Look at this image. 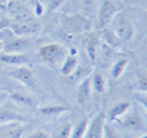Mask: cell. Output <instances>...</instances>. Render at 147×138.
Returning <instances> with one entry per match:
<instances>
[{"instance_id": "4316f807", "label": "cell", "mask_w": 147, "mask_h": 138, "mask_svg": "<svg viewBox=\"0 0 147 138\" xmlns=\"http://www.w3.org/2000/svg\"><path fill=\"white\" fill-rule=\"evenodd\" d=\"M10 22H12V18H9L5 14H0V30H5V28H9Z\"/></svg>"}, {"instance_id": "7c38bea8", "label": "cell", "mask_w": 147, "mask_h": 138, "mask_svg": "<svg viewBox=\"0 0 147 138\" xmlns=\"http://www.w3.org/2000/svg\"><path fill=\"white\" fill-rule=\"evenodd\" d=\"M26 127L21 121L0 125V138H23Z\"/></svg>"}, {"instance_id": "f546056e", "label": "cell", "mask_w": 147, "mask_h": 138, "mask_svg": "<svg viewBox=\"0 0 147 138\" xmlns=\"http://www.w3.org/2000/svg\"><path fill=\"white\" fill-rule=\"evenodd\" d=\"M13 34H12V31L9 30V28H5V30H0V41H3L4 43L5 40H7L8 38H10Z\"/></svg>"}, {"instance_id": "1f68e13d", "label": "cell", "mask_w": 147, "mask_h": 138, "mask_svg": "<svg viewBox=\"0 0 147 138\" xmlns=\"http://www.w3.org/2000/svg\"><path fill=\"white\" fill-rule=\"evenodd\" d=\"M134 138H147V134L143 133V134H140V136H137V137H134Z\"/></svg>"}, {"instance_id": "f1b7e54d", "label": "cell", "mask_w": 147, "mask_h": 138, "mask_svg": "<svg viewBox=\"0 0 147 138\" xmlns=\"http://www.w3.org/2000/svg\"><path fill=\"white\" fill-rule=\"evenodd\" d=\"M9 100H10V93L7 92V90H0V106L4 105Z\"/></svg>"}, {"instance_id": "5bb4252c", "label": "cell", "mask_w": 147, "mask_h": 138, "mask_svg": "<svg viewBox=\"0 0 147 138\" xmlns=\"http://www.w3.org/2000/svg\"><path fill=\"white\" fill-rule=\"evenodd\" d=\"M0 62L7 66H22V65H28L30 59L28 56L25 53H8V52H1L0 53Z\"/></svg>"}, {"instance_id": "6da1fadb", "label": "cell", "mask_w": 147, "mask_h": 138, "mask_svg": "<svg viewBox=\"0 0 147 138\" xmlns=\"http://www.w3.org/2000/svg\"><path fill=\"white\" fill-rule=\"evenodd\" d=\"M59 25L66 35L80 36L85 35L92 30L93 22L88 15L81 13H67L61 17Z\"/></svg>"}, {"instance_id": "8fae6325", "label": "cell", "mask_w": 147, "mask_h": 138, "mask_svg": "<svg viewBox=\"0 0 147 138\" xmlns=\"http://www.w3.org/2000/svg\"><path fill=\"white\" fill-rule=\"evenodd\" d=\"M132 108V102L130 101H119L114 103L109 110L106 111V119L109 123H115L120 118L125 115L128 111Z\"/></svg>"}, {"instance_id": "44dd1931", "label": "cell", "mask_w": 147, "mask_h": 138, "mask_svg": "<svg viewBox=\"0 0 147 138\" xmlns=\"http://www.w3.org/2000/svg\"><path fill=\"white\" fill-rule=\"evenodd\" d=\"M128 65H129V58H128V57H121V58H119L117 61H115L111 67V76L114 77V79H119L125 72Z\"/></svg>"}, {"instance_id": "7402d4cb", "label": "cell", "mask_w": 147, "mask_h": 138, "mask_svg": "<svg viewBox=\"0 0 147 138\" xmlns=\"http://www.w3.org/2000/svg\"><path fill=\"white\" fill-rule=\"evenodd\" d=\"M103 138H124L120 132V129H117L115 125H112V123L106 121L105 124V136Z\"/></svg>"}, {"instance_id": "e0dca14e", "label": "cell", "mask_w": 147, "mask_h": 138, "mask_svg": "<svg viewBox=\"0 0 147 138\" xmlns=\"http://www.w3.org/2000/svg\"><path fill=\"white\" fill-rule=\"evenodd\" d=\"M79 69V59L76 54H67L65 61L59 66V72L63 76H72Z\"/></svg>"}, {"instance_id": "ba28073f", "label": "cell", "mask_w": 147, "mask_h": 138, "mask_svg": "<svg viewBox=\"0 0 147 138\" xmlns=\"http://www.w3.org/2000/svg\"><path fill=\"white\" fill-rule=\"evenodd\" d=\"M3 52L8 53H25L26 50L32 48L34 39L32 36H17L12 35L4 41ZM26 54V53H25Z\"/></svg>"}, {"instance_id": "7a4b0ae2", "label": "cell", "mask_w": 147, "mask_h": 138, "mask_svg": "<svg viewBox=\"0 0 147 138\" xmlns=\"http://www.w3.org/2000/svg\"><path fill=\"white\" fill-rule=\"evenodd\" d=\"M69 50L65 45L57 41H49L38 48V57L43 63L49 65L52 67H58L65 61Z\"/></svg>"}, {"instance_id": "30bf717a", "label": "cell", "mask_w": 147, "mask_h": 138, "mask_svg": "<svg viewBox=\"0 0 147 138\" xmlns=\"http://www.w3.org/2000/svg\"><path fill=\"white\" fill-rule=\"evenodd\" d=\"M13 121H23V116L20 114L16 103L9 100L0 106V125Z\"/></svg>"}, {"instance_id": "277c9868", "label": "cell", "mask_w": 147, "mask_h": 138, "mask_svg": "<svg viewBox=\"0 0 147 138\" xmlns=\"http://www.w3.org/2000/svg\"><path fill=\"white\" fill-rule=\"evenodd\" d=\"M114 23V35L120 41H130L136 35V26L133 21L124 12L120 10L112 21Z\"/></svg>"}, {"instance_id": "836d02e7", "label": "cell", "mask_w": 147, "mask_h": 138, "mask_svg": "<svg viewBox=\"0 0 147 138\" xmlns=\"http://www.w3.org/2000/svg\"><path fill=\"white\" fill-rule=\"evenodd\" d=\"M3 7H4V1H3V0H0V9H3Z\"/></svg>"}, {"instance_id": "d6986e66", "label": "cell", "mask_w": 147, "mask_h": 138, "mask_svg": "<svg viewBox=\"0 0 147 138\" xmlns=\"http://www.w3.org/2000/svg\"><path fill=\"white\" fill-rule=\"evenodd\" d=\"M92 79V89L96 93H102L107 92V79L103 76L101 71H94L93 74L90 75Z\"/></svg>"}, {"instance_id": "9a60e30c", "label": "cell", "mask_w": 147, "mask_h": 138, "mask_svg": "<svg viewBox=\"0 0 147 138\" xmlns=\"http://www.w3.org/2000/svg\"><path fill=\"white\" fill-rule=\"evenodd\" d=\"M92 79L90 76L84 77L80 81V84L78 85V89H76V101L80 106H84L86 102L89 101L92 96Z\"/></svg>"}, {"instance_id": "d6a6232c", "label": "cell", "mask_w": 147, "mask_h": 138, "mask_svg": "<svg viewBox=\"0 0 147 138\" xmlns=\"http://www.w3.org/2000/svg\"><path fill=\"white\" fill-rule=\"evenodd\" d=\"M3 48H4V44H3V41H0V53L3 52Z\"/></svg>"}, {"instance_id": "52a82bcc", "label": "cell", "mask_w": 147, "mask_h": 138, "mask_svg": "<svg viewBox=\"0 0 147 138\" xmlns=\"http://www.w3.org/2000/svg\"><path fill=\"white\" fill-rule=\"evenodd\" d=\"M9 76L12 79L17 80L20 84H22L27 89H38V79L28 65H22V66H17L13 69V71L9 72Z\"/></svg>"}, {"instance_id": "603a6c76", "label": "cell", "mask_w": 147, "mask_h": 138, "mask_svg": "<svg viewBox=\"0 0 147 138\" xmlns=\"http://www.w3.org/2000/svg\"><path fill=\"white\" fill-rule=\"evenodd\" d=\"M10 100H13L14 102L22 103L26 106H32L34 105V98L30 97L28 94H23V93H16V94H10Z\"/></svg>"}, {"instance_id": "cb8c5ba5", "label": "cell", "mask_w": 147, "mask_h": 138, "mask_svg": "<svg viewBox=\"0 0 147 138\" xmlns=\"http://www.w3.org/2000/svg\"><path fill=\"white\" fill-rule=\"evenodd\" d=\"M137 88L142 93H146L147 90V74L143 69H141L137 74Z\"/></svg>"}, {"instance_id": "4fadbf2b", "label": "cell", "mask_w": 147, "mask_h": 138, "mask_svg": "<svg viewBox=\"0 0 147 138\" xmlns=\"http://www.w3.org/2000/svg\"><path fill=\"white\" fill-rule=\"evenodd\" d=\"M101 48H102L101 36L96 32H92L90 35H88L85 41V52L88 54V58L92 62H96L98 59V54Z\"/></svg>"}, {"instance_id": "4dcf8cb0", "label": "cell", "mask_w": 147, "mask_h": 138, "mask_svg": "<svg viewBox=\"0 0 147 138\" xmlns=\"http://www.w3.org/2000/svg\"><path fill=\"white\" fill-rule=\"evenodd\" d=\"M84 8H86L88 10H92V8L94 7V0H81Z\"/></svg>"}, {"instance_id": "484cf974", "label": "cell", "mask_w": 147, "mask_h": 138, "mask_svg": "<svg viewBox=\"0 0 147 138\" xmlns=\"http://www.w3.org/2000/svg\"><path fill=\"white\" fill-rule=\"evenodd\" d=\"M34 14L36 15V17H40V15H43L44 13H45V7H44V4L41 1H39V0H35L34 1V9H32Z\"/></svg>"}, {"instance_id": "9c48e42d", "label": "cell", "mask_w": 147, "mask_h": 138, "mask_svg": "<svg viewBox=\"0 0 147 138\" xmlns=\"http://www.w3.org/2000/svg\"><path fill=\"white\" fill-rule=\"evenodd\" d=\"M106 112L99 111L88 124V129L84 138H103L105 136V124H106Z\"/></svg>"}, {"instance_id": "5b68a950", "label": "cell", "mask_w": 147, "mask_h": 138, "mask_svg": "<svg viewBox=\"0 0 147 138\" xmlns=\"http://www.w3.org/2000/svg\"><path fill=\"white\" fill-rule=\"evenodd\" d=\"M119 12L120 7L116 0H102L97 14V26L99 30H105L106 27H109Z\"/></svg>"}, {"instance_id": "ffe728a7", "label": "cell", "mask_w": 147, "mask_h": 138, "mask_svg": "<svg viewBox=\"0 0 147 138\" xmlns=\"http://www.w3.org/2000/svg\"><path fill=\"white\" fill-rule=\"evenodd\" d=\"M88 124H89L88 116L80 119L78 123L72 125V131H71L70 138H84L85 137V133H86V129H88Z\"/></svg>"}, {"instance_id": "83f0119b", "label": "cell", "mask_w": 147, "mask_h": 138, "mask_svg": "<svg viewBox=\"0 0 147 138\" xmlns=\"http://www.w3.org/2000/svg\"><path fill=\"white\" fill-rule=\"evenodd\" d=\"M28 138H51V134L47 131H44V129H38V131L34 132Z\"/></svg>"}, {"instance_id": "2e32d148", "label": "cell", "mask_w": 147, "mask_h": 138, "mask_svg": "<svg viewBox=\"0 0 147 138\" xmlns=\"http://www.w3.org/2000/svg\"><path fill=\"white\" fill-rule=\"evenodd\" d=\"M67 111H70L69 107H66V106L63 105H47V106H43V107H40L38 110L39 115L43 116V118H47V119H57L59 118L61 115H63V114H66Z\"/></svg>"}, {"instance_id": "d4e9b609", "label": "cell", "mask_w": 147, "mask_h": 138, "mask_svg": "<svg viewBox=\"0 0 147 138\" xmlns=\"http://www.w3.org/2000/svg\"><path fill=\"white\" fill-rule=\"evenodd\" d=\"M66 1V0H48V4L45 7V12L48 14H52L53 12H56L58 8L62 7V4Z\"/></svg>"}, {"instance_id": "3957f363", "label": "cell", "mask_w": 147, "mask_h": 138, "mask_svg": "<svg viewBox=\"0 0 147 138\" xmlns=\"http://www.w3.org/2000/svg\"><path fill=\"white\" fill-rule=\"evenodd\" d=\"M116 123L117 129H123V131H128L130 133H137L143 134L147 131V124L145 115L137 108H130L123 118H120Z\"/></svg>"}, {"instance_id": "8992f818", "label": "cell", "mask_w": 147, "mask_h": 138, "mask_svg": "<svg viewBox=\"0 0 147 138\" xmlns=\"http://www.w3.org/2000/svg\"><path fill=\"white\" fill-rule=\"evenodd\" d=\"M9 30L12 31L13 35L17 36H32L34 34L41 30V23L31 15L21 20H12Z\"/></svg>"}, {"instance_id": "ac0fdd59", "label": "cell", "mask_w": 147, "mask_h": 138, "mask_svg": "<svg viewBox=\"0 0 147 138\" xmlns=\"http://www.w3.org/2000/svg\"><path fill=\"white\" fill-rule=\"evenodd\" d=\"M72 125H74L72 120L70 118H67L66 120L57 124L56 128L52 132L51 138H70L71 131H72Z\"/></svg>"}]
</instances>
